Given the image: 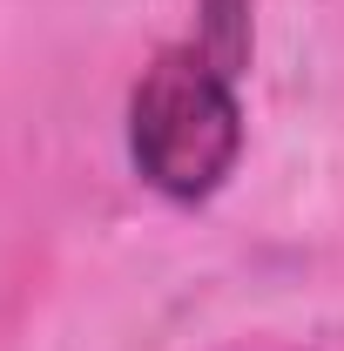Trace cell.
Instances as JSON below:
<instances>
[{
	"label": "cell",
	"mask_w": 344,
	"mask_h": 351,
	"mask_svg": "<svg viewBox=\"0 0 344 351\" xmlns=\"http://www.w3.org/2000/svg\"><path fill=\"white\" fill-rule=\"evenodd\" d=\"M236 156H243V101L230 68H216L203 47H162L129 95L135 176L169 203H203L230 182Z\"/></svg>",
	"instance_id": "obj_1"
}]
</instances>
